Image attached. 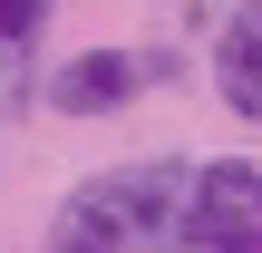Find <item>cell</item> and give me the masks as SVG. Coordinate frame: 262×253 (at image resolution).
Masks as SVG:
<instances>
[{
  "label": "cell",
  "mask_w": 262,
  "mask_h": 253,
  "mask_svg": "<svg viewBox=\"0 0 262 253\" xmlns=\"http://www.w3.org/2000/svg\"><path fill=\"white\" fill-rule=\"evenodd\" d=\"M185 166H117L88 176L58 205V253H165L175 215H185Z\"/></svg>",
  "instance_id": "6da1fadb"
},
{
  "label": "cell",
  "mask_w": 262,
  "mask_h": 253,
  "mask_svg": "<svg viewBox=\"0 0 262 253\" xmlns=\"http://www.w3.org/2000/svg\"><path fill=\"white\" fill-rule=\"evenodd\" d=\"M165 253H262V166H204L194 185H185V215H175V234Z\"/></svg>",
  "instance_id": "7a4b0ae2"
},
{
  "label": "cell",
  "mask_w": 262,
  "mask_h": 253,
  "mask_svg": "<svg viewBox=\"0 0 262 253\" xmlns=\"http://www.w3.org/2000/svg\"><path fill=\"white\" fill-rule=\"evenodd\" d=\"M175 59H126V49H88V59H68L58 78H49V107L58 117H107V107H126L146 78H165Z\"/></svg>",
  "instance_id": "3957f363"
},
{
  "label": "cell",
  "mask_w": 262,
  "mask_h": 253,
  "mask_svg": "<svg viewBox=\"0 0 262 253\" xmlns=\"http://www.w3.org/2000/svg\"><path fill=\"white\" fill-rule=\"evenodd\" d=\"M214 88H224L233 117H262V0L214 29Z\"/></svg>",
  "instance_id": "277c9868"
},
{
  "label": "cell",
  "mask_w": 262,
  "mask_h": 253,
  "mask_svg": "<svg viewBox=\"0 0 262 253\" xmlns=\"http://www.w3.org/2000/svg\"><path fill=\"white\" fill-rule=\"evenodd\" d=\"M39 29V0H0V39H29Z\"/></svg>",
  "instance_id": "5b68a950"
},
{
  "label": "cell",
  "mask_w": 262,
  "mask_h": 253,
  "mask_svg": "<svg viewBox=\"0 0 262 253\" xmlns=\"http://www.w3.org/2000/svg\"><path fill=\"white\" fill-rule=\"evenodd\" d=\"M19 59H29V39H0V98L19 88Z\"/></svg>",
  "instance_id": "8992f818"
}]
</instances>
